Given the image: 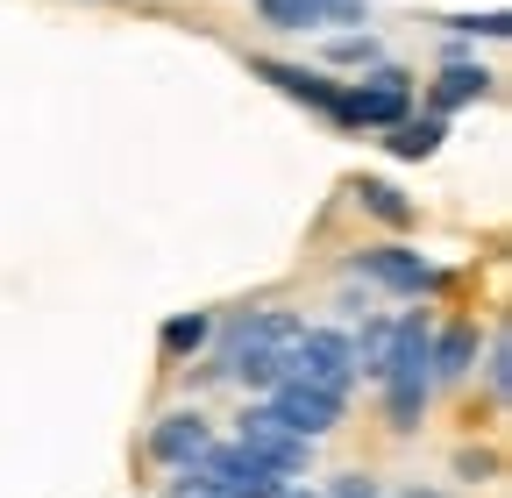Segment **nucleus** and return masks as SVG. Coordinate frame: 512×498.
<instances>
[{"mask_svg":"<svg viewBox=\"0 0 512 498\" xmlns=\"http://www.w3.org/2000/svg\"><path fill=\"white\" fill-rule=\"evenodd\" d=\"M456 29H463V36H505L512 22H505V15H456Z\"/></svg>","mask_w":512,"mask_h":498,"instance_id":"20","label":"nucleus"},{"mask_svg":"<svg viewBox=\"0 0 512 498\" xmlns=\"http://www.w3.org/2000/svg\"><path fill=\"white\" fill-rule=\"evenodd\" d=\"M313 22H363V0H306Z\"/></svg>","mask_w":512,"mask_h":498,"instance_id":"17","label":"nucleus"},{"mask_svg":"<svg viewBox=\"0 0 512 498\" xmlns=\"http://www.w3.org/2000/svg\"><path fill=\"white\" fill-rule=\"evenodd\" d=\"M278 498H320V491H306V484H278Z\"/></svg>","mask_w":512,"mask_h":498,"instance_id":"21","label":"nucleus"},{"mask_svg":"<svg viewBox=\"0 0 512 498\" xmlns=\"http://www.w3.org/2000/svg\"><path fill=\"white\" fill-rule=\"evenodd\" d=\"M214 449V427H207V413H164L157 427H150V456L164 463V470H192Z\"/></svg>","mask_w":512,"mask_h":498,"instance_id":"7","label":"nucleus"},{"mask_svg":"<svg viewBox=\"0 0 512 498\" xmlns=\"http://www.w3.org/2000/svg\"><path fill=\"white\" fill-rule=\"evenodd\" d=\"M349 271L370 278V285H384V292H406V299H420V292L441 285V271L420 257V249H356V264H349Z\"/></svg>","mask_w":512,"mask_h":498,"instance_id":"6","label":"nucleus"},{"mask_svg":"<svg viewBox=\"0 0 512 498\" xmlns=\"http://www.w3.org/2000/svg\"><path fill=\"white\" fill-rule=\"evenodd\" d=\"M470 363H477V328H441L427 335V378H470Z\"/></svg>","mask_w":512,"mask_h":498,"instance_id":"10","label":"nucleus"},{"mask_svg":"<svg viewBox=\"0 0 512 498\" xmlns=\"http://www.w3.org/2000/svg\"><path fill=\"white\" fill-rule=\"evenodd\" d=\"M192 470H200L207 484H221L228 498H278V484H285V477H271L264 463H256L242 442H214V449H207L200 463H192Z\"/></svg>","mask_w":512,"mask_h":498,"instance_id":"5","label":"nucleus"},{"mask_svg":"<svg viewBox=\"0 0 512 498\" xmlns=\"http://www.w3.org/2000/svg\"><path fill=\"white\" fill-rule=\"evenodd\" d=\"M484 378H491V399H505V385H512V349H505V335H491V363H484Z\"/></svg>","mask_w":512,"mask_h":498,"instance_id":"16","label":"nucleus"},{"mask_svg":"<svg viewBox=\"0 0 512 498\" xmlns=\"http://www.w3.org/2000/svg\"><path fill=\"white\" fill-rule=\"evenodd\" d=\"M328 57H335V65H377V43L370 36H335Z\"/></svg>","mask_w":512,"mask_h":498,"instance_id":"15","label":"nucleus"},{"mask_svg":"<svg viewBox=\"0 0 512 498\" xmlns=\"http://www.w3.org/2000/svg\"><path fill=\"white\" fill-rule=\"evenodd\" d=\"M328 498H384V491H377V477L349 470V477H335V491H328Z\"/></svg>","mask_w":512,"mask_h":498,"instance_id":"19","label":"nucleus"},{"mask_svg":"<svg viewBox=\"0 0 512 498\" xmlns=\"http://www.w3.org/2000/svg\"><path fill=\"white\" fill-rule=\"evenodd\" d=\"M491 93V72L484 65H448L441 79H434V114H456V107H470V100H484Z\"/></svg>","mask_w":512,"mask_h":498,"instance_id":"11","label":"nucleus"},{"mask_svg":"<svg viewBox=\"0 0 512 498\" xmlns=\"http://www.w3.org/2000/svg\"><path fill=\"white\" fill-rule=\"evenodd\" d=\"M256 79H271L278 93H292V100H306L313 114H328L335 121V129H342V86H328V79H320V72H299V65H278V57H256V65H249Z\"/></svg>","mask_w":512,"mask_h":498,"instance_id":"8","label":"nucleus"},{"mask_svg":"<svg viewBox=\"0 0 512 498\" xmlns=\"http://www.w3.org/2000/svg\"><path fill=\"white\" fill-rule=\"evenodd\" d=\"M235 442H242L256 463H264L271 477H306V470H313V442H306V434H292V427H285L271 406H249Z\"/></svg>","mask_w":512,"mask_h":498,"instance_id":"1","label":"nucleus"},{"mask_svg":"<svg viewBox=\"0 0 512 498\" xmlns=\"http://www.w3.org/2000/svg\"><path fill=\"white\" fill-rule=\"evenodd\" d=\"M441 136H448V129H441V114H427V121H413V114H406V121H392L384 150H392V157H434V150H441Z\"/></svg>","mask_w":512,"mask_h":498,"instance_id":"12","label":"nucleus"},{"mask_svg":"<svg viewBox=\"0 0 512 498\" xmlns=\"http://www.w3.org/2000/svg\"><path fill=\"white\" fill-rule=\"evenodd\" d=\"M406 498H448V491H420V484H413V491H406Z\"/></svg>","mask_w":512,"mask_h":498,"instance_id":"22","label":"nucleus"},{"mask_svg":"<svg viewBox=\"0 0 512 498\" xmlns=\"http://www.w3.org/2000/svg\"><path fill=\"white\" fill-rule=\"evenodd\" d=\"M171 498H228L221 484H207L200 470H178V484H171Z\"/></svg>","mask_w":512,"mask_h":498,"instance_id":"18","label":"nucleus"},{"mask_svg":"<svg viewBox=\"0 0 512 498\" xmlns=\"http://www.w3.org/2000/svg\"><path fill=\"white\" fill-rule=\"evenodd\" d=\"M292 378H306V385H328V392H342L349 399V385H356V349H349V335H335V328H299V342H292Z\"/></svg>","mask_w":512,"mask_h":498,"instance_id":"3","label":"nucleus"},{"mask_svg":"<svg viewBox=\"0 0 512 498\" xmlns=\"http://www.w3.org/2000/svg\"><path fill=\"white\" fill-rule=\"evenodd\" d=\"M207 335H214V321H207V314H178V321H164V335H157V342H164V356H171V363H185V356H200V349H207Z\"/></svg>","mask_w":512,"mask_h":498,"instance_id":"14","label":"nucleus"},{"mask_svg":"<svg viewBox=\"0 0 512 498\" xmlns=\"http://www.w3.org/2000/svg\"><path fill=\"white\" fill-rule=\"evenodd\" d=\"M356 200H363V207H370L384 228H406V221H413V200L399 193L392 178H363V185H356Z\"/></svg>","mask_w":512,"mask_h":498,"instance_id":"13","label":"nucleus"},{"mask_svg":"<svg viewBox=\"0 0 512 498\" xmlns=\"http://www.w3.org/2000/svg\"><path fill=\"white\" fill-rule=\"evenodd\" d=\"M406 107H413V79L399 65H377L342 93V129H392V121H406Z\"/></svg>","mask_w":512,"mask_h":498,"instance_id":"2","label":"nucleus"},{"mask_svg":"<svg viewBox=\"0 0 512 498\" xmlns=\"http://www.w3.org/2000/svg\"><path fill=\"white\" fill-rule=\"evenodd\" d=\"M292 434H306V442H320V434H335L342 427V392H328V385H306V378H285V385H271V399H264Z\"/></svg>","mask_w":512,"mask_h":498,"instance_id":"4","label":"nucleus"},{"mask_svg":"<svg viewBox=\"0 0 512 498\" xmlns=\"http://www.w3.org/2000/svg\"><path fill=\"white\" fill-rule=\"evenodd\" d=\"M427 392H434L427 363H413V370H392V378H384V420H392L399 434H413V427H420V413H427Z\"/></svg>","mask_w":512,"mask_h":498,"instance_id":"9","label":"nucleus"}]
</instances>
